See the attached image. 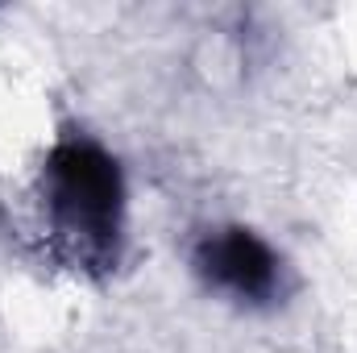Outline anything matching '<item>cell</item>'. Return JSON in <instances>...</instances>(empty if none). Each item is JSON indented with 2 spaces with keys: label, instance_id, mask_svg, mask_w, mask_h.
Segmentation results:
<instances>
[{
  "label": "cell",
  "instance_id": "obj_1",
  "mask_svg": "<svg viewBox=\"0 0 357 353\" xmlns=\"http://www.w3.org/2000/svg\"><path fill=\"white\" fill-rule=\"evenodd\" d=\"M42 200L63 250L88 270H108L121 254L125 229V179L108 150L84 137H67L46 154Z\"/></svg>",
  "mask_w": 357,
  "mask_h": 353
},
{
  "label": "cell",
  "instance_id": "obj_2",
  "mask_svg": "<svg viewBox=\"0 0 357 353\" xmlns=\"http://www.w3.org/2000/svg\"><path fill=\"white\" fill-rule=\"evenodd\" d=\"M195 270L208 287L241 299V303H270L278 295L282 262L254 229L229 225L195 246Z\"/></svg>",
  "mask_w": 357,
  "mask_h": 353
}]
</instances>
